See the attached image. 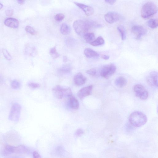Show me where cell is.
I'll return each instance as SVG.
<instances>
[{
    "instance_id": "7402d4cb",
    "label": "cell",
    "mask_w": 158,
    "mask_h": 158,
    "mask_svg": "<svg viewBox=\"0 0 158 158\" xmlns=\"http://www.w3.org/2000/svg\"><path fill=\"white\" fill-rule=\"evenodd\" d=\"M72 70L70 65H66L63 66L62 68L59 69L58 72L59 74H65L70 73Z\"/></svg>"
},
{
    "instance_id": "9a60e30c",
    "label": "cell",
    "mask_w": 158,
    "mask_h": 158,
    "mask_svg": "<svg viewBox=\"0 0 158 158\" xmlns=\"http://www.w3.org/2000/svg\"><path fill=\"white\" fill-rule=\"evenodd\" d=\"M148 83L151 85L158 87V73L157 72L153 71L150 73V76L147 80Z\"/></svg>"
},
{
    "instance_id": "d6986e66",
    "label": "cell",
    "mask_w": 158,
    "mask_h": 158,
    "mask_svg": "<svg viewBox=\"0 0 158 158\" xmlns=\"http://www.w3.org/2000/svg\"><path fill=\"white\" fill-rule=\"evenodd\" d=\"M69 98V103L70 107L71 108L74 109H78L80 106V104L78 101L73 96Z\"/></svg>"
},
{
    "instance_id": "2e32d148",
    "label": "cell",
    "mask_w": 158,
    "mask_h": 158,
    "mask_svg": "<svg viewBox=\"0 0 158 158\" xmlns=\"http://www.w3.org/2000/svg\"><path fill=\"white\" fill-rule=\"evenodd\" d=\"M127 83V79L124 77L120 76L118 77L115 80V83L116 86L121 88L126 86Z\"/></svg>"
},
{
    "instance_id": "d4e9b609",
    "label": "cell",
    "mask_w": 158,
    "mask_h": 158,
    "mask_svg": "<svg viewBox=\"0 0 158 158\" xmlns=\"http://www.w3.org/2000/svg\"><path fill=\"white\" fill-rule=\"evenodd\" d=\"M158 23L157 19H151L148 22V25L150 28L154 29L157 27Z\"/></svg>"
},
{
    "instance_id": "9c48e42d",
    "label": "cell",
    "mask_w": 158,
    "mask_h": 158,
    "mask_svg": "<svg viewBox=\"0 0 158 158\" xmlns=\"http://www.w3.org/2000/svg\"><path fill=\"white\" fill-rule=\"evenodd\" d=\"M121 15L115 12H110L105 14L104 19L108 23L112 24L116 22L121 19Z\"/></svg>"
},
{
    "instance_id": "5bb4252c",
    "label": "cell",
    "mask_w": 158,
    "mask_h": 158,
    "mask_svg": "<svg viewBox=\"0 0 158 158\" xmlns=\"http://www.w3.org/2000/svg\"><path fill=\"white\" fill-rule=\"evenodd\" d=\"M75 84L78 86H80L84 84L86 81V78L81 73L77 74L74 78Z\"/></svg>"
},
{
    "instance_id": "8d00e7d4",
    "label": "cell",
    "mask_w": 158,
    "mask_h": 158,
    "mask_svg": "<svg viewBox=\"0 0 158 158\" xmlns=\"http://www.w3.org/2000/svg\"><path fill=\"white\" fill-rule=\"evenodd\" d=\"M101 57L102 59H104L105 60H108L110 58L109 56L105 55H102Z\"/></svg>"
},
{
    "instance_id": "8fae6325",
    "label": "cell",
    "mask_w": 158,
    "mask_h": 158,
    "mask_svg": "<svg viewBox=\"0 0 158 158\" xmlns=\"http://www.w3.org/2000/svg\"><path fill=\"white\" fill-rule=\"evenodd\" d=\"M75 4L84 11L87 16H89L93 15L94 13V9L91 6L75 2Z\"/></svg>"
},
{
    "instance_id": "30bf717a",
    "label": "cell",
    "mask_w": 158,
    "mask_h": 158,
    "mask_svg": "<svg viewBox=\"0 0 158 158\" xmlns=\"http://www.w3.org/2000/svg\"><path fill=\"white\" fill-rule=\"evenodd\" d=\"M93 87V85H90L83 88L78 92V96L80 99H83L85 97L89 96L91 93Z\"/></svg>"
},
{
    "instance_id": "603a6c76",
    "label": "cell",
    "mask_w": 158,
    "mask_h": 158,
    "mask_svg": "<svg viewBox=\"0 0 158 158\" xmlns=\"http://www.w3.org/2000/svg\"><path fill=\"white\" fill-rule=\"evenodd\" d=\"M105 41L103 38L101 36L98 37L96 39L90 43L94 47L102 45L104 44Z\"/></svg>"
},
{
    "instance_id": "83f0119b",
    "label": "cell",
    "mask_w": 158,
    "mask_h": 158,
    "mask_svg": "<svg viewBox=\"0 0 158 158\" xmlns=\"http://www.w3.org/2000/svg\"><path fill=\"white\" fill-rule=\"evenodd\" d=\"M3 54L4 57L6 60L10 61L12 59V57L8 51L5 49H2Z\"/></svg>"
},
{
    "instance_id": "f35d334b",
    "label": "cell",
    "mask_w": 158,
    "mask_h": 158,
    "mask_svg": "<svg viewBox=\"0 0 158 158\" xmlns=\"http://www.w3.org/2000/svg\"><path fill=\"white\" fill-rule=\"evenodd\" d=\"M4 78L3 76L0 74V85L2 84L4 82Z\"/></svg>"
},
{
    "instance_id": "4fadbf2b",
    "label": "cell",
    "mask_w": 158,
    "mask_h": 158,
    "mask_svg": "<svg viewBox=\"0 0 158 158\" xmlns=\"http://www.w3.org/2000/svg\"><path fill=\"white\" fill-rule=\"evenodd\" d=\"M24 51L26 54L32 57H34L37 54V51L35 47L31 44L26 45Z\"/></svg>"
},
{
    "instance_id": "b9f144b4",
    "label": "cell",
    "mask_w": 158,
    "mask_h": 158,
    "mask_svg": "<svg viewBox=\"0 0 158 158\" xmlns=\"http://www.w3.org/2000/svg\"><path fill=\"white\" fill-rule=\"evenodd\" d=\"M3 7V6L2 4L1 3H0V10Z\"/></svg>"
},
{
    "instance_id": "5b68a950",
    "label": "cell",
    "mask_w": 158,
    "mask_h": 158,
    "mask_svg": "<svg viewBox=\"0 0 158 158\" xmlns=\"http://www.w3.org/2000/svg\"><path fill=\"white\" fill-rule=\"evenodd\" d=\"M21 110V107L19 104L15 103L13 104L9 116V120L14 122L18 121L20 116Z\"/></svg>"
},
{
    "instance_id": "52a82bcc",
    "label": "cell",
    "mask_w": 158,
    "mask_h": 158,
    "mask_svg": "<svg viewBox=\"0 0 158 158\" xmlns=\"http://www.w3.org/2000/svg\"><path fill=\"white\" fill-rule=\"evenodd\" d=\"M134 90L136 96L142 100H145L148 98L149 93L145 88L141 85H135Z\"/></svg>"
},
{
    "instance_id": "e0dca14e",
    "label": "cell",
    "mask_w": 158,
    "mask_h": 158,
    "mask_svg": "<svg viewBox=\"0 0 158 158\" xmlns=\"http://www.w3.org/2000/svg\"><path fill=\"white\" fill-rule=\"evenodd\" d=\"M84 54L88 58H97L100 56L98 52L90 48L85 49L84 51Z\"/></svg>"
},
{
    "instance_id": "f1b7e54d",
    "label": "cell",
    "mask_w": 158,
    "mask_h": 158,
    "mask_svg": "<svg viewBox=\"0 0 158 158\" xmlns=\"http://www.w3.org/2000/svg\"><path fill=\"white\" fill-rule=\"evenodd\" d=\"M25 30L26 32H27L32 35H34L36 34V32L35 30L30 26H26L25 28Z\"/></svg>"
},
{
    "instance_id": "e575fe53",
    "label": "cell",
    "mask_w": 158,
    "mask_h": 158,
    "mask_svg": "<svg viewBox=\"0 0 158 158\" xmlns=\"http://www.w3.org/2000/svg\"><path fill=\"white\" fill-rule=\"evenodd\" d=\"M33 156L35 158H40L41 157L40 155L37 151H34L33 153Z\"/></svg>"
},
{
    "instance_id": "277c9868",
    "label": "cell",
    "mask_w": 158,
    "mask_h": 158,
    "mask_svg": "<svg viewBox=\"0 0 158 158\" xmlns=\"http://www.w3.org/2000/svg\"><path fill=\"white\" fill-rule=\"evenodd\" d=\"M55 96L58 99H62L64 96L69 97L72 96L70 88H64L60 85H56L52 89Z\"/></svg>"
},
{
    "instance_id": "ffe728a7",
    "label": "cell",
    "mask_w": 158,
    "mask_h": 158,
    "mask_svg": "<svg viewBox=\"0 0 158 158\" xmlns=\"http://www.w3.org/2000/svg\"><path fill=\"white\" fill-rule=\"evenodd\" d=\"M60 30L62 35H66L70 33L71 29L68 25L66 24H63L61 26Z\"/></svg>"
},
{
    "instance_id": "d6a6232c",
    "label": "cell",
    "mask_w": 158,
    "mask_h": 158,
    "mask_svg": "<svg viewBox=\"0 0 158 158\" xmlns=\"http://www.w3.org/2000/svg\"><path fill=\"white\" fill-rule=\"evenodd\" d=\"M84 133L83 130L81 129H79L76 130L75 135L77 136H80Z\"/></svg>"
},
{
    "instance_id": "74e56055",
    "label": "cell",
    "mask_w": 158,
    "mask_h": 158,
    "mask_svg": "<svg viewBox=\"0 0 158 158\" xmlns=\"http://www.w3.org/2000/svg\"><path fill=\"white\" fill-rule=\"evenodd\" d=\"M73 40V39H68V40H67V43L70 46L71 45H73V43H74V41Z\"/></svg>"
},
{
    "instance_id": "4dcf8cb0",
    "label": "cell",
    "mask_w": 158,
    "mask_h": 158,
    "mask_svg": "<svg viewBox=\"0 0 158 158\" xmlns=\"http://www.w3.org/2000/svg\"><path fill=\"white\" fill-rule=\"evenodd\" d=\"M86 72L88 75L94 76L96 75L97 71L96 69L93 68L88 70Z\"/></svg>"
},
{
    "instance_id": "f546056e",
    "label": "cell",
    "mask_w": 158,
    "mask_h": 158,
    "mask_svg": "<svg viewBox=\"0 0 158 158\" xmlns=\"http://www.w3.org/2000/svg\"><path fill=\"white\" fill-rule=\"evenodd\" d=\"M65 17V15L63 14H56L55 16V19L56 21L60 22L62 21Z\"/></svg>"
},
{
    "instance_id": "484cf974",
    "label": "cell",
    "mask_w": 158,
    "mask_h": 158,
    "mask_svg": "<svg viewBox=\"0 0 158 158\" xmlns=\"http://www.w3.org/2000/svg\"><path fill=\"white\" fill-rule=\"evenodd\" d=\"M50 54L51 57L54 59H56L60 56L57 52L55 47L50 49Z\"/></svg>"
},
{
    "instance_id": "7c38bea8",
    "label": "cell",
    "mask_w": 158,
    "mask_h": 158,
    "mask_svg": "<svg viewBox=\"0 0 158 158\" xmlns=\"http://www.w3.org/2000/svg\"><path fill=\"white\" fill-rule=\"evenodd\" d=\"M4 23L8 27L14 29L18 28L19 25V22L18 20L14 18H9L6 19Z\"/></svg>"
},
{
    "instance_id": "3957f363",
    "label": "cell",
    "mask_w": 158,
    "mask_h": 158,
    "mask_svg": "<svg viewBox=\"0 0 158 158\" xmlns=\"http://www.w3.org/2000/svg\"><path fill=\"white\" fill-rule=\"evenodd\" d=\"M157 11V8L154 3L147 2L143 6L141 11V16L144 19H147L154 15Z\"/></svg>"
},
{
    "instance_id": "7a4b0ae2",
    "label": "cell",
    "mask_w": 158,
    "mask_h": 158,
    "mask_svg": "<svg viewBox=\"0 0 158 158\" xmlns=\"http://www.w3.org/2000/svg\"><path fill=\"white\" fill-rule=\"evenodd\" d=\"M130 124L135 127H140L146 124L147 121L146 116L139 111L131 113L129 117Z\"/></svg>"
},
{
    "instance_id": "ba28073f",
    "label": "cell",
    "mask_w": 158,
    "mask_h": 158,
    "mask_svg": "<svg viewBox=\"0 0 158 158\" xmlns=\"http://www.w3.org/2000/svg\"><path fill=\"white\" fill-rule=\"evenodd\" d=\"M133 33L136 36L137 40L140 39L147 33V30L142 26L140 25H135L131 29Z\"/></svg>"
},
{
    "instance_id": "d590c367",
    "label": "cell",
    "mask_w": 158,
    "mask_h": 158,
    "mask_svg": "<svg viewBox=\"0 0 158 158\" xmlns=\"http://www.w3.org/2000/svg\"><path fill=\"white\" fill-rule=\"evenodd\" d=\"M116 1V0H105V2L111 5L114 4Z\"/></svg>"
},
{
    "instance_id": "6da1fadb",
    "label": "cell",
    "mask_w": 158,
    "mask_h": 158,
    "mask_svg": "<svg viewBox=\"0 0 158 158\" xmlns=\"http://www.w3.org/2000/svg\"><path fill=\"white\" fill-rule=\"evenodd\" d=\"M73 26L76 33L82 35L87 33L89 30L94 29L95 24L93 21L77 20L74 22Z\"/></svg>"
},
{
    "instance_id": "4316f807",
    "label": "cell",
    "mask_w": 158,
    "mask_h": 158,
    "mask_svg": "<svg viewBox=\"0 0 158 158\" xmlns=\"http://www.w3.org/2000/svg\"><path fill=\"white\" fill-rule=\"evenodd\" d=\"M11 86L12 89L17 90L20 88L21 84L18 81L14 80L11 82Z\"/></svg>"
},
{
    "instance_id": "cb8c5ba5",
    "label": "cell",
    "mask_w": 158,
    "mask_h": 158,
    "mask_svg": "<svg viewBox=\"0 0 158 158\" xmlns=\"http://www.w3.org/2000/svg\"><path fill=\"white\" fill-rule=\"evenodd\" d=\"M117 30L119 32L122 40L126 39L127 35L126 29L122 25H119L117 27Z\"/></svg>"
},
{
    "instance_id": "ab89813d",
    "label": "cell",
    "mask_w": 158,
    "mask_h": 158,
    "mask_svg": "<svg viewBox=\"0 0 158 158\" xmlns=\"http://www.w3.org/2000/svg\"><path fill=\"white\" fill-rule=\"evenodd\" d=\"M18 3L20 4H23L25 2V0H16Z\"/></svg>"
},
{
    "instance_id": "836d02e7",
    "label": "cell",
    "mask_w": 158,
    "mask_h": 158,
    "mask_svg": "<svg viewBox=\"0 0 158 158\" xmlns=\"http://www.w3.org/2000/svg\"><path fill=\"white\" fill-rule=\"evenodd\" d=\"M14 11L13 10H8L5 11L6 16L9 17L11 16L14 14Z\"/></svg>"
},
{
    "instance_id": "ac0fdd59",
    "label": "cell",
    "mask_w": 158,
    "mask_h": 158,
    "mask_svg": "<svg viewBox=\"0 0 158 158\" xmlns=\"http://www.w3.org/2000/svg\"><path fill=\"white\" fill-rule=\"evenodd\" d=\"M28 151V149L24 146L13 147V153L22 154L27 153Z\"/></svg>"
},
{
    "instance_id": "8992f818",
    "label": "cell",
    "mask_w": 158,
    "mask_h": 158,
    "mask_svg": "<svg viewBox=\"0 0 158 158\" xmlns=\"http://www.w3.org/2000/svg\"><path fill=\"white\" fill-rule=\"evenodd\" d=\"M116 69V68L113 64L107 65L104 66L101 70L100 75L105 78H108L115 73Z\"/></svg>"
},
{
    "instance_id": "60d3db41",
    "label": "cell",
    "mask_w": 158,
    "mask_h": 158,
    "mask_svg": "<svg viewBox=\"0 0 158 158\" xmlns=\"http://www.w3.org/2000/svg\"><path fill=\"white\" fill-rule=\"evenodd\" d=\"M68 61V58L66 56H64L63 57V61L64 62H66Z\"/></svg>"
},
{
    "instance_id": "44dd1931",
    "label": "cell",
    "mask_w": 158,
    "mask_h": 158,
    "mask_svg": "<svg viewBox=\"0 0 158 158\" xmlns=\"http://www.w3.org/2000/svg\"><path fill=\"white\" fill-rule=\"evenodd\" d=\"M83 37L85 41L89 43L93 41L96 38L95 35L93 33H87L84 35Z\"/></svg>"
},
{
    "instance_id": "1f68e13d",
    "label": "cell",
    "mask_w": 158,
    "mask_h": 158,
    "mask_svg": "<svg viewBox=\"0 0 158 158\" xmlns=\"http://www.w3.org/2000/svg\"><path fill=\"white\" fill-rule=\"evenodd\" d=\"M29 88L32 89H36L40 87V85L38 83H30L28 84Z\"/></svg>"
}]
</instances>
